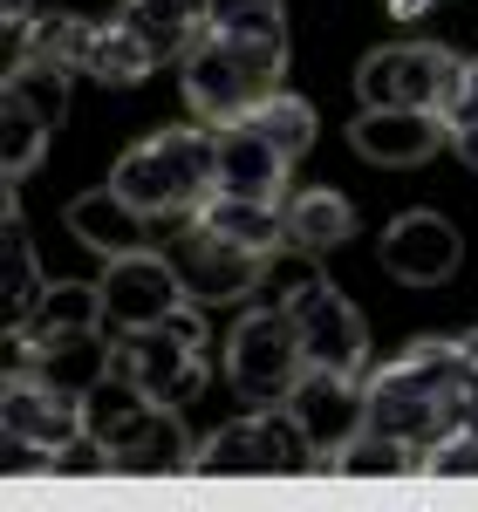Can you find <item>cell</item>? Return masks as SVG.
Returning <instances> with one entry per match:
<instances>
[{"instance_id": "6da1fadb", "label": "cell", "mask_w": 478, "mask_h": 512, "mask_svg": "<svg viewBox=\"0 0 478 512\" xmlns=\"http://www.w3.org/2000/svg\"><path fill=\"white\" fill-rule=\"evenodd\" d=\"M362 410H369V431L410 437V444H431L451 424H472V410H465V342L424 335L397 362L369 369L362 376Z\"/></svg>"}, {"instance_id": "7a4b0ae2", "label": "cell", "mask_w": 478, "mask_h": 512, "mask_svg": "<svg viewBox=\"0 0 478 512\" xmlns=\"http://www.w3.org/2000/svg\"><path fill=\"white\" fill-rule=\"evenodd\" d=\"M280 69H287V41H246V35H212L205 28L185 55V103L192 117L226 130L246 110H260L280 89Z\"/></svg>"}, {"instance_id": "3957f363", "label": "cell", "mask_w": 478, "mask_h": 512, "mask_svg": "<svg viewBox=\"0 0 478 512\" xmlns=\"http://www.w3.org/2000/svg\"><path fill=\"white\" fill-rule=\"evenodd\" d=\"M212 178H219V137H212V123H185V130H158V137H144V144H130L110 171V185H117L144 219H171V212H192L205 192H212Z\"/></svg>"}, {"instance_id": "277c9868", "label": "cell", "mask_w": 478, "mask_h": 512, "mask_svg": "<svg viewBox=\"0 0 478 512\" xmlns=\"http://www.w3.org/2000/svg\"><path fill=\"white\" fill-rule=\"evenodd\" d=\"M117 383L137 403H192L205 390V321L178 308L171 321L123 328L117 335Z\"/></svg>"}, {"instance_id": "5b68a950", "label": "cell", "mask_w": 478, "mask_h": 512, "mask_svg": "<svg viewBox=\"0 0 478 512\" xmlns=\"http://www.w3.org/2000/svg\"><path fill=\"white\" fill-rule=\"evenodd\" d=\"M321 451L315 437L301 431V417L287 403H267V410H246L233 424L205 437L192 451V472L205 478H239V472H315Z\"/></svg>"}, {"instance_id": "8992f818", "label": "cell", "mask_w": 478, "mask_h": 512, "mask_svg": "<svg viewBox=\"0 0 478 512\" xmlns=\"http://www.w3.org/2000/svg\"><path fill=\"white\" fill-rule=\"evenodd\" d=\"M308 376V349H301V328L287 308H246L226 335V383L239 390V403L267 410L287 403Z\"/></svg>"}, {"instance_id": "52a82bcc", "label": "cell", "mask_w": 478, "mask_h": 512, "mask_svg": "<svg viewBox=\"0 0 478 512\" xmlns=\"http://www.w3.org/2000/svg\"><path fill=\"white\" fill-rule=\"evenodd\" d=\"M458 55L438 41H390L376 55H362L356 69V96L369 110H444L451 82H458Z\"/></svg>"}, {"instance_id": "ba28073f", "label": "cell", "mask_w": 478, "mask_h": 512, "mask_svg": "<svg viewBox=\"0 0 478 512\" xmlns=\"http://www.w3.org/2000/svg\"><path fill=\"white\" fill-rule=\"evenodd\" d=\"M294 328H301V349H308V369H335V376H369V328L362 315L335 294V280H294L287 301H280Z\"/></svg>"}, {"instance_id": "9c48e42d", "label": "cell", "mask_w": 478, "mask_h": 512, "mask_svg": "<svg viewBox=\"0 0 478 512\" xmlns=\"http://www.w3.org/2000/svg\"><path fill=\"white\" fill-rule=\"evenodd\" d=\"M0 431L21 437V444H35V451H48V458H62V451H76L82 437H89V410H82L76 390L48 383V376H35V369H7Z\"/></svg>"}, {"instance_id": "30bf717a", "label": "cell", "mask_w": 478, "mask_h": 512, "mask_svg": "<svg viewBox=\"0 0 478 512\" xmlns=\"http://www.w3.org/2000/svg\"><path fill=\"white\" fill-rule=\"evenodd\" d=\"M96 287H103V315H110V328H117V335H123V328L171 321L178 308H192L178 260H171V253H151V246H137V253L110 260V274L96 280Z\"/></svg>"}, {"instance_id": "8fae6325", "label": "cell", "mask_w": 478, "mask_h": 512, "mask_svg": "<svg viewBox=\"0 0 478 512\" xmlns=\"http://www.w3.org/2000/svg\"><path fill=\"white\" fill-rule=\"evenodd\" d=\"M103 458H110V472H192V437L178 424V403H137L130 396V410L110 417L103 431Z\"/></svg>"}, {"instance_id": "7c38bea8", "label": "cell", "mask_w": 478, "mask_h": 512, "mask_svg": "<svg viewBox=\"0 0 478 512\" xmlns=\"http://www.w3.org/2000/svg\"><path fill=\"white\" fill-rule=\"evenodd\" d=\"M171 260H178V274H185V294L199 301V308H226V301H246L267 267H274V253H246L233 239L205 233V226H185V239L171 246Z\"/></svg>"}, {"instance_id": "4fadbf2b", "label": "cell", "mask_w": 478, "mask_h": 512, "mask_svg": "<svg viewBox=\"0 0 478 512\" xmlns=\"http://www.w3.org/2000/svg\"><path fill=\"white\" fill-rule=\"evenodd\" d=\"M376 253H383V274L403 280V287H444L465 260V239L438 212H397L376 239Z\"/></svg>"}, {"instance_id": "5bb4252c", "label": "cell", "mask_w": 478, "mask_h": 512, "mask_svg": "<svg viewBox=\"0 0 478 512\" xmlns=\"http://www.w3.org/2000/svg\"><path fill=\"white\" fill-rule=\"evenodd\" d=\"M7 349H14V369H35L48 383H62V390L89 396L96 383H110L117 376V342H103V328H76V335H7Z\"/></svg>"}, {"instance_id": "9a60e30c", "label": "cell", "mask_w": 478, "mask_h": 512, "mask_svg": "<svg viewBox=\"0 0 478 512\" xmlns=\"http://www.w3.org/2000/svg\"><path fill=\"white\" fill-rule=\"evenodd\" d=\"M349 144H356V158L403 171V164L438 158L451 144V123H444V110H369L362 103V117L349 123Z\"/></svg>"}, {"instance_id": "2e32d148", "label": "cell", "mask_w": 478, "mask_h": 512, "mask_svg": "<svg viewBox=\"0 0 478 512\" xmlns=\"http://www.w3.org/2000/svg\"><path fill=\"white\" fill-rule=\"evenodd\" d=\"M287 171H294V158L280 151L267 130H253L246 117L219 130V178H212V192L280 205V198H287Z\"/></svg>"}, {"instance_id": "e0dca14e", "label": "cell", "mask_w": 478, "mask_h": 512, "mask_svg": "<svg viewBox=\"0 0 478 512\" xmlns=\"http://www.w3.org/2000/svg\"><path fill=\"white\" fill-rule=\"evenodd\" d=\"M287 410L301 417V431L315 437L321 465H328V458L369 424V410H362V376H335V369H308L301 390L287 396Z\"/></svg>"}, {"instance_id": "ac0fdd59", "label": "cell", "mask_w": 478, "mask_h": 512, "mask_svg": "<svg viewBox=\"0 0 478 512\" xmlns=\"http://www.w3.org/2000/svg\"><path fill=\"white\" fill-rule=\"evenodd\" d=\"M62 219H69V233H76V246H89V253H103V260H123V253H137L144 246V212L130 205V198L117 192V185H103V192H82L62 205Z\"/></svg>"}, {"instance_id": "d6986e66", "label": "cell", "mask_w": 478, "mask_h": 512, "mask_svg": "<svg viewBox=\"0 0 478 512\" xmlns=\"http://www.w3.org/2000/svg\"><path fill=\"white\" fill-rule=\"evenodd\" d=\"M192 226L233 239L246 253H287V226H280V205H260V198H233V192H205L192 205Z\"/></svg>"}, {"instance_id": "ffe728a7", "label": "cell", "mask_w": 478, "mask_h": 512, "mask_svg": "<svg viewBox=\"0 0 478 512\" xmlns=\"http://www.w3.org/2000/svg\"><path fill=\"white\" fill-rule=\"evenodd\" d=\"M280 226H287V253H335L342 239L356 233V212H349V198L315 185V192H287L280 198Z\"/></svg>"}, {"instance_id": "44dd1931", "label": "cell", "mask_w": 478, "mask_h": 512, "mask_svg": "<svg viewBox=\"0 0 478 512\" xmlns=\"http://www.w3.org/2000/svg\"><path fill=\"white\" fill-rule=\"evenodd\" d=\"M41 294H48V280L35 267V246L21 233V205H14V185H7V198H0V308H7V328H21L35 315Z\"/></svg>"}, {"instance_id": "7402d4cb", "label": "cell", "mask_w": 478, "mask_h": 512, "mask_svg": "<svg viewBox=\"0 0 478 512\" xmlns=\"http://www.w3.org/2000/svg\"><path fill=\"white\" fill-rule=\"evenodd\" d=\"M123 21L158 62H185L192 41L205 35V7H192V0H123Z\"/></svg>"}, {"instance_id": "603a6c76", "label": "cell", "mask_w": 478, "mask_h": 512, "mask_svg": "<svg viewBox=\"0 0 478 512\" xmlns=\"http://www.w3.org/2000/svg\"><path fill=\"white\" fill-rule=\"evenodd\" d=\"M82 76L110 82V89H130V82H144L151 69H158V55L144 48V41L130 35V21H89V41H82Z\"/></svg>"}, {"instance_id": "cb8c5ba5", "label": "cell", "mask_w": 478, "mask_h": 512, "mask_svg": "<svg viewBox=\"0 0 478 512\" xmlns=\"http://www.w3.org/2000/svg\"><path fill=\"white\" fill-rule=\"evenodd\" d=\"M69 89H76V69L28 48L21 62H7V89H0V96H7V103H28V110L55 130V123L69 117Z\"/></svg>"}, {"instance_id": "d4e9b609", "label": "cell", "mask_w": 478, "mask_h": 512, "mask_svg": "<svg viewBox=\"0 0 478 512\" xmlns=\"http://www.w3.org/2000/svg\"><path fill=\"white\" fill-rule=\"evenodd\" d=\"M103 287H89V280H55L48 294L35 301V315L21 321V328H7V335H28V342H41V335H76V328H103Z\"/></svg>"}, {"instance_id": "484cf974", "label": "cell", "mask_w": 478, "mask_h": 512, "mask_svg": "<svg viewBox=\"0 0 478 512\" xmlns=\"http://www.w3.org/2000/svg\"><path fill=\"white\" fill-rule=\"evenodd\" d=\"M328 472H342V478H410V472H424V444L362 424V431L328 458Z\"/></svg>"}, {"instance_id": "4316f807", "label": "cell", "mask_w": 478, "mask_h": 512, "mask_svg": "<svg viewBox=\"0 0 478 512\" xmlns=\"http://www.w3.org/2000/svg\"><path fill=\"white\" fill-rule=\"evenodd\" d=\"M41 151H48V123L28 103H7L0 96V171H7V185H21L41 164Z\"/></svg>"}, {"instance_id": "83f0119b", "label": "cell", "mask_w": 478, "mask_h": 512, "mask_svg": "<svg viewBox=\"0 0 478 512\" xmlns=\"http://www.w3.org/2000/svg\"><path fill=\"white\" fill-rule=\"evenodd\" d=\"M205 28L246 41H287V14L280 0H205Z\"/></svg>"}, {"instance_id": "f1b7e54d", "label": "cell", "mask_w": 478, "mask_h": 512, "mask_svg": "<svg viewBox=\"0 0 478 512\" xmlns=\"http://www.w3.org/2000/svg\"><path fill=\"white\" fill-rule=\"evenodd\" d=\"M246 123H253V130H267L287 158H308V144H315V110H308L301 96H287V89H274L260 110H246Z\"/></svg>"}, {"instance_id": "f546056e", "label": "cell", "mask_w": 478, "mask_h": 512, "mask_svg": "<svg viewBox=\"0 0 478 512\" xmlns=\"http://www.w3.org/2000/svg\"><path fill=\"white\" fill-rule=\"evenodd\" d=\"M444 123H451V151L478 171V62L458 69L451 96H444Z\"/></svg>"}, {"instance_id": "4dcf8cb0", "label": "cell", "mask_w": 478, "mask_h": 512, "mask_svg": "<svg viewBox=\"0 0 478 512\" xmlns=\"http://www.w3.org/2000/svg\"><path fill=\"white\" fill-rule=\"evenodd\" d=\"M424 472L431 478H478V424H451L424 444Z\"/></svg>"}, {"instance_id": "1f68e13d", "label": "cell", "mask_w": 478, "mask_h": 512, "mask_svg": "<svg viewBox=\"0 0 478 512\" xmlns=\"http://www.w3.org/2000/svg\"><path fill=\"white\" fill-rule=\"evenodd\" d=\"M0 35H7V62H21L28 35H35V7L28 0H0Z\"/></svg>"}, {"instance_id": "d6a6232c", "label": "cell", "mask_w": 478, "mask_h": 512, "mask_svg": "<svg viewBox=\"0 0 478 512\" xmlns=\"http://www.w3.org/2000/svg\"><path fill=\"white\" fill-rule=\"evenodd\" d=\"M458 342H465V410L478 417V328H472V335H458Z\"/></svg>"}, {"instance_id": "836d02e7", "label": "cell", "mask_w": 478, "mask_h": 512, "mask_svg": "<svg viewBox=\"0 0 478 512\" xmlns=\"http://www.w3.org/2000/svg\"><path fill=\"white\" fill-rule=\"evenodd\" d=\"M431 7H438V0H390V14H397V21H417V14H431Z\"/></svg>"}, {"instance_id": "e575fe53", "label": "cell", "mask_w": 478, "mask_h": 512, "mask_svg": "<svg viewBox=\"0 0 478 512\" xmlns=\"http://www.w3.org/2000/svg\"><path fill=\"white\" fill-rule=\"evenodd\" d=\"M192 7H205V0H192Z\"/></svg>"}, {"instance_id": "d590c367", "label": "cell", "mask_w": 478, "mask_h": 512, "mask_svg": "<svg viewBox=\"0 0 478 512\" xmlns=\"http://www.w3.org/2000/svg\"><path fill=\"white\" fill-rule=\"evenodd\" d=\"M472 424H478V417H472Z\"/></svg>"}]
</instances>
